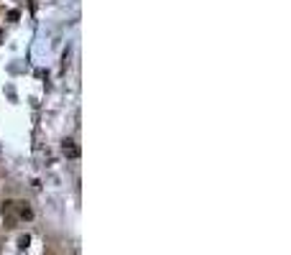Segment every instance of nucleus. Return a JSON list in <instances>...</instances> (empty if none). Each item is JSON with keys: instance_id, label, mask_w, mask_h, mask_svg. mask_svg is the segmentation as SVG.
Returning a JSON list of instances; mask_svg holds the SVG:
<instances>
[{"instance_id": "obj_1", "label": "nucleus", "mask_w": 291, "mask_h": 255, "mask_svg": "<svg viewBox=\"0 0 291 255\" xmlns=\"http://www.w3.org/2000/svg\"><path fill=\"white\" fill-rule=\"evenodd\" d=\"M62 151H64L66 158H77V156H80V146H77L72 138H66V140L62 143Z\"/></svg>"}, {"instance_id": "obj_2", "label": "nucleus", "mask_w": 291, "mask_h": 255, "mask_svg": "<svg viewBox=\"0 0 291 255\" xmlns=\"http://www.w3.org/2000/svg\"><path fill=\"white\" fill-rule=\"evenodd\" d=\"M18 215H21V219H31V217H33V212H31L28 204H21V207H18Z\"/></svg>"}, {"instance_id": "obj_3", "label": "nucleus", "mask_w": 291, "mask_h": 255, "mask_svg": "<svg viewBox=\"0 0 291 255\" xmlns=\"http://www.w3.org/2000/svg\"><path fill=\"white\" fill-rule=\"evenodd\" d=\"M28 242H31L28 235H21V237H18V248H23V250H26V248H28Z\"/></svg>"}]
</instances>
